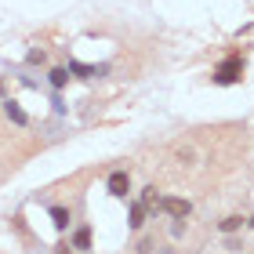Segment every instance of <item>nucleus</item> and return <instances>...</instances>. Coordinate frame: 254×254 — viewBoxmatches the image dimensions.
<instances>
[{
	"mask_svg": "<svg viewBox=\"0 0 254 254\" xmlns=\"http://www.w3.org/2000/svg\"><path fill=\"white\" fill-rule=\"evenodd\" d=\"M244 65H247V62H244V55L236 51V55H229V59L218 62V69H214V76H211V80H214L218 87H233V84H240V80H244Z\"/></svg>",
	"mask_w": 254,
	"mask_h": 254,
	"instance_id": "f257e3e1",
	"label": "nucleus"
},
{
	"mask_svg": "<svg viewBox=\"0 0 254 254\" xmlns=\"http://www.w3.org/2000/svg\"><path fill=\"white\" fill-rule=\"evenodd\" d=\"M149 211H153V214H171V218H189L192 214V203L182 200V196H160Z\"/></svg>",
	"mask_w": 254,
	"mask_h": 254,
	"instance_id": "f03ea898",
	"label": "nucleus"
},
{
	"mask_svg": "<svg viewBox=\"0 0 254 254\" xmlns=\"http://www.w3.org/2000/svg\"><path fill=\"white\" fill-rule=\"evenodd\" d=\"M106 189H109V196H117V200H127V192H131V175H127L124 167L109 171V178H106Z\"/></svg>",
	"mask_w": 254,
	"mask_h": 254,
	"instance_id": "7ed1b4c3",
	"label": "nucleus"
},
{
	"mask_svg": "<svg viewBox=\"0 0 254 254\" xmlns=\"http://www.w3.org/2000/svg\"><path fill=\"white\" fill-rule=\"evenodd\" d=\"M69 76H80V80H91V76H106L109 73V65H87V62H76V59H69Z\"/></svg>",
	"mask_w": 254,
	"mask_h": 254,
	"instance_id": "20e7f679",
	"label": "nucleus"
},
{
	"mask_svg": "<svg viewBox=\"0 0 254 254\" xmlns=\"http://www.w3.org/2000/svg\"><path fill=\"white\" fill-rule=\"evenodd\" d=\"M4 117H7L11 124H15V127H29V113L22 109L15 98H4Z\"/></svg>",
	"mask_w": 254,
	"mask_h": 254,
	"instance_id": "39448f33",
	"label": "nucleus"
},
{
	"mask_svg": "<svg viewBox=\"0 0 254 254\" xmlns=\"http://www.w3.org/2000/svg\"><path fill=\"white\" fill-rule=\"evenodd\" d=\"M51 225L55 229H59V233H65V229H69V222H73V214H69V207H62V203H51Z\"/></svg>",
	"mask_w": 254,
	"mask_h": 254,
	"instance_id": "423d86ee",
	"label": "nucleus"
},
{
	"mask_svg": "<svg viewBox=\"0 0 254 254\" xmlns=\"http://www.w3.org/2000/svg\"><path fill=\"white\" fill-rule=\"evenodd\" d=\"M145 214H149V207H145L142 200H134V203H131V214H127V225H131L134 233H138V229L145 225Z\"/></svg>",
	"mask_w": 254,
	"mask_h": 254,
	"instance_id": "0eeeda50",
	"label": "nucleus"
},
{
	"mask_svg": "<svg viewBox=\"0 0 254 254\" xmlns=\"http://www.w3.org/2000/svg\"><path fill=\"white\" fill-rule=\"evenodd\" d=\"M69 244H73V251H91V225H80L73 236H69Z\"/></svg>",
	"mask_w": 254,
	"mask_h": 254,
	"instance_id": "6e6552de",
	"label": "nucleus"
},
{
	"mask_svg": "<svg viewBox=\"0 0 254 254\" xmlns=\"http://www.w3.org/2000/svg\"><path fill=\"white\" fill-rule=\"evenodd\" d=\"M48 84H51L55 91H62V87L69 84V69H65V65H55L51 73H48Z\"/></svg>",
	"mask_w": 254,
	"mask_h": 254,
	"instance_id": "1a4fd4ad",
	"label": "nucleus"
},
{
	"mask_svg": "<svg viewBox=\"0 0 254 254\" xmlns=\"http://www.w3.org/2000/svg\"><path fill=\"white\" fill-rule=\"evenodd\" d=\"M244 222H247V218H240V214H229V218H222V222H218V229H222L225 236H233L236 229H244Z\"/></svg>",
	"mask_w": 254,
	"mask_h": 254,
	"instance_id": "9d476101",
	"label": "nucleus"
},
{
	"mask_svg": "<svg viewBox=\"0 0 254 254\" xmlns=\"http://www.w3.org/2000/svg\"><path fill=\"white\" fill-rule=\"evenodd\" d=\"M44 62H48V51H44V48H29L26 65H44Z\"/></svg>",
	"mask_w": 254,
	"mask_h": 254,
	"instance_id": "9b49d317",
	"label": "nucleus"
},
{
	"mask_svg": "<svg viewBox=\"0 0 254 254\" xmlns=\"http://www.w3.org/2000/svg\"><path fill=\"white\" fill-rule=\"evenodd\" d=\"M156 200H160V196H156V189H153V186H149V189H142V203H145V207H153Z\"/></svg>",
	"mask_w": 254,
	"mask_h": 254,
	"instance_id": "f8f14e48",
	"label": "nucleus"
},
{
	"mask_svg": "<svg viewBox=\"0 0 254 254\" xmlns=\"http://www.w3.org/2000/svg\"><path fill=\"white\" fill-rule=\"evenodd\" d=\"M55 254H73V244H59V247H55Z\"/></svg>",
	"mask_w": 254,
	"mask_h": 254,
	"instance_id": "ddd939ff",
	"label": "nucleus"
},
{
	"mask_svg": "<svg viewBox=\"0 0 254 254\" xmlns=\"http://www.w3.org/2000/svg\"><path fill=\"white\" fill-rule=\"evenodd\" d=\"M247 225H251V229H254V214H251V218H247Z\"/></svg>",
	"mask_w": 254,
	"mask_h": 254,
	"instance_id": "4468645a",
	"label": "nucleus"
}]
</instances>
